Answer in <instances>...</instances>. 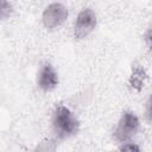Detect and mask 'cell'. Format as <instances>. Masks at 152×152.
Wrapping results in <instances>:
<instances>
[{"mask_svg":"<svg viewBox=\"0 0 152 152\" xmlns=\"http://www.w3.org/2000/svg\"><path fill=\"white\" fill-rule=\"evenodd\" d=\"M120 152H141L139 146L137 144H133V142H127V144H124V146L121 147Z\"/></svg>","mask_w":152,"mask_h":152,"instance_id":"obj_9","label":"cell"},{"mask_svg":"<svg viewBox=\"0 0 152 152\" xmlns=\"http://www.w3.org/2000/svg\"><path fill=\"white\" fill-rule=\"evenodd\" d=\"M147 78V74L145 68L139 64V63H134L132 65V70H131V75L128 78V83L129 87L137 91H140L144 86H145V81Z\"/></svg>","mask_w":152,"mask_h":152,"instance_id":"obj_6","label":"cell"},{"mask_svg":"<svg viewBox=\"0 0 152 152\" xmlns=\"http://www.w3.org/2000/svg\"><path fill=\"white\" fill-rule=\"evenodd\" d=\"M13 13V6L10 1H0V21L11 17Z\"/></svg>","mask_w":152,"mask_h":152,"instance_id":"obj_8","label":"cell"},{"mask_svg":"<svg viewBox=\"0 0 152 152\" xmlns=\"http://www.w3.org/2000/svg\"><path fill=\"white\" fill-rule=\"evenodd\" d=\"M51 126L57 141L69 139L76 135L80 131V121L77 116L69 107L64 104H58L55 107L51 118Z\"/></svg>","mask_w":152,"mask_h":152,"instance_id":"obj_1","label":"cell"},{"mask_svg":"<svg viewBox=\"0 0 152 152\" xmlns=\"http://www.w3.org/2000/svg\"><path fill=\"white\" fill-rule=\"evenodd\" d=\"M145 40H146V44H147V48L150 49L151 48V28H148L145 33Z\"/></svg>","mask_w":152,"mask_h":152,"instance_id":"obj_10","label":"cell"},{"mask_svg":"<svg viewBox=\"0 0 152 152\" xmlns=\"http://www.w3.org/2000/svg\"><path fill=\"white\" fill-rule=\"evenodd\" d=\"M59 83L58 72L51 63H44L37 74V86L43 91H52Z\"/></svg>","mask_w":152,"mask_h":152,"instance_id":"obj_5","label":"cell"},{"mask_svg":"<svg viewBox=\"0 0 152 152\" xmlns=\"http://www.w3.org/2000/svg\"><path fill=\"white\" fill-rule=\"evenodd\" d=\"M31 152H57V140L55 138H45L39 141Z\"/></svg>","mask_w":152,"mask_h":152,"instance_id":"obj_7","label":"cell"},{"mask_svg":"<svg viewBox=\"0 0 152 152\" xmlns=\"http://www.w3.org/2000/svg\"><path fill=\"white\" fill-rule=\"evenodd\" d=\"M68 8L61 2H52L48 5L42 14V21L45 28L56 30L68 19Z\"/></svg>","mask_w":152,"mask_h":152,"instance_id":"obj_4","label":"cell"},{"mask_svg":"<svg viewBox=\"0 0 152 152\" xmlns=\"http://www.w3.org/2000/svg\"><path fill=\"white\" fill-rule=\"evenodd\" d=\"M140 126V121L138 115L132 110H124L114 131L113 138L119 144L129 142L133 137L138 133Z\"/></svg>","mask_w":152,"mask_h":152,"instance_id":"obj_2","label":"cell"},{"mask_svg":"<svg viewBox=\"0 0 152 152\" xmlns=\"http://www.w3.org/2000/svg\"><path fill=\"white\" fill-rule=\"evenodd\" d=\"M147 112H146V115H147V119H148V121H151V99H148V101H147Z\"/></svg>","mask_w":152,"mask_h":152,"instance_id":"obj_11","label":"cell"},{"mask_svg":"<svg viewBox=\"0 0 152 152\" xmlns=\"http://www.w3.org/2000/svg\"><path fill=\"white\" fill-rule=\"evenodd\" d=\"M97 17L95 12L90 7L82 8L74 23V38L77 40H82L87 38L96 27Z\"/></svg>","mask_w":152,"mask_h":152,"instance_id":"obj_3","label":"cell"}]
</instances>
